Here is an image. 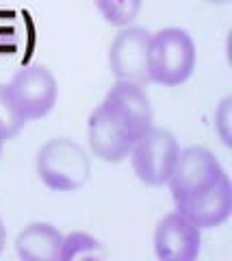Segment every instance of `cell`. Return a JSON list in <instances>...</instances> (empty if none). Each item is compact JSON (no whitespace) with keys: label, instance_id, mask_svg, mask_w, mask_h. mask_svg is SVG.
<instances>
[{"label":"cell","instance_id":"6da1fadb","mask_svg":"<svg viewBox=\"0 0 232 261\" xmlns=\"http://www.w3.org/2000/svg\"><path fill=\"white\" fill-rule=\"evenodd\" d=\"M37 174L54 192H74L87 183L91 172L89 157L81 144L68 137H54L37 152Z\"/></svg>","mask_w":232,"mask_h":261},{"label":"cell","instance_id":"30bf717a","mask_svg":"<svg viewBox=\"0 0 232 261\" xmlns=\"http://www.w3.org/2000/svg\"><path fill=\"white\" fill-rule=\"evenodd\" d=\"M105 105H109L115 113H119L128 124H130L137 135L148 130L154 122L150 98L146 94V87L139 83H128V81H117L105 96Z\"/></svg>","mask_w":232,"mask_h":261},{"label":"cell","instance_id":"7a4b0ae2","mask_svg":"<svg viewBox=\"0 0 232 261\" xmlns=\"http://www.w3.org/2000/svg\"><path fill=\"white\" fill-rule=\"evenodd\" d=\"M195 44L182 29H163L150 37V81L180 85L193 74Z\"/></svg>","mask_w":232,"mask_h":261},{"label":"cell","instance_id":"52a82bcc","mask_svg":"<svg viewBox=\"0 0 232 261\" xmlns=\"http://www.w3.org/2000/svg\"><path fill=\"white\" fill-rule=\"evenodd\" d=\"M150 37L139 27H122L109 48V65L117 81L148 85L150 81Z\"/></svg>","mask_w":232,"mask_h":261},{"label":"cell","instance_id":"3957f363","mask_svg":"<svg viewBox=\"0 0 232 261\" xmlns=\"http://www.w3.org/2000/svg\"><path fill=\"white\" fill-rule=\"evenodd\" d=\"M178 150V140L170 130L152 124L135 140V146L128 157H130L132 170L141 183L158 187L165 185L167 178H170Z\"/></svg>","mask_w":232,"mask_h":261},{"label":"cell","instance_id":"7c38bea8","mask_svg":"<svg viewBox=\"0 0 232 261\" xmlns=\"http://www.w3.org/2000/svg\"><path fill=\"white\" fill-rule=\"evenodd\" d=\"M105 248L102 244L87 233H70L63 235V248H61V261L70 259H102Z\"/></svg>","mask_w":232,"mask_h":261},{"label":"cell","instance_id":"9a60e30c","mask_svg":"<svg viewBox=\"0 0 232 261\" xmlns=\"http://www.w3.org/2000/svg\"><path fill=\"white\" fill-rule=\"evenodd\" d=\"M215 130L219 133L221 142L230 146L232 144V98H223L215 111Z\"/></svg>","mask_w":232,"mask_h":261},{"label":"cell","instance_id":"5bb4252c","mask_svg":"<svg viewBox=\"0 0 232 261\" xmlns=\"http://www.w3.org/2000/svg\"><path fill=\"white\" fill-rule=\"evenodd\" d=\"M24 124H26V120L15 107L9 89H7V85H0V137L11 140L13 135L20 133Z\"/></svg>","mask_w":232,"mask_h":261},{"label":"cell","instance_id":"ac0fdd59","mask_svg":"<svg viewBox=\"0 0 232 261\" xmlns=\"http://www.w3.org/2000/svg\"><path fill=\"white\" fill-rule=\"evenodd\" d=\"M3 146H5V140H3V137H0V152H3Z\"/></svg>","mask_w":232,"mask_h":261},{"label":"cell","instance_id":"5b68a950","mask_svg":"<svg viewBox=\"0 0 232 261\" xmlns=\"http://www.w3.org/2000/svg\"><path fill=\"white\" fill-rule=\"evenodd\" d=\"M226 174L217 157L204 146H189L178 150V157L172 168V174L167 178L174 202H182L189 196L206 190L209 185Z\"/></svg>","mask_w":232,"mask_h":261},{"label":"cell","instance_id":"8fae6325","mask_svg":"<svg viewBox=\"0 0 232 261\" xmlns=\"http://www.w3.org/2000/svg\"><path fill=\"white\" fill-rule=\"evenodd\" d=\"M61 248L63 233L48 222L24 226L15 240V250L26 261H61Z\"/></svg>","mask_w":232,"mask_h":261},{"label":"cell","instance_id":"ba28073f","mask_svg":"<svg viewBox=\"0 0 232 261\" xmlns=\"http://www.w3.org/2000/svg\"><path fill=\"white\" fill-rule=\"evenodd\" d=\"M202 248V228L180 211L167 214L154 231V252L163 261H193Z\"/></svg>","mask_w":232,"mask_h":261},{"label":"cell","instance_id":"9c48e42d","mask_svg":"<svg viewBox=\"0 0 232 261\" xmlns=\"http://www.w3.org/2000/svg\"><path fill=\"white\" fill-rule=\"evenodd\" d=\"M176 211L187 216L197 228H213L223 224L232 214V185L228 174L215 181L206 190L176 202Z\"/></svg>","mask_w":232,"mask_h":261},{"label":"cell","instance_id":"4fadbf2b","mask_svg":"<svg viewBox=\"0 0 232 261\" xmlns=\"http://www.w3.org/2000/svg\"><path fill=\"white\" fill-rule=\"evenodd\" d=\"M105 20L115 27H130L141 9V0H95Z\"/></svg>","mask_w":232,"mask_h":261},{"label":"cell","instance_id":"2e32d148","mask_svg":"<svg viewBox=\"0 0 232 261\" xmlns=\"http://www.w3.org/2000/svg\"><path fill=\"white\" fill-rule=\"evenodd\" d=\"M5 242H7V228L3 224V218H0V252L5 248Z\"/></svg>","mask_w":232,"mask_h":261},{"label":"cell","instance_id":"e0dca14e","mask_svg":"<svg viewBox=\"0 0 232 261\" xmlns=\"http://www.w3.org/2000/svg\"><path fill=\"white\" fill-rule=\"evenodd\" d=\"M206 3H213V5H228L230 0H206Z\"/></svg>","mask_w":232,"mask_h":261},{"label":"cell","instance_id":"277c9868","mask_svg":"<svg viewBox=\"0 0 232 261\" xmlns=\"http://www.w3.org/2000/svg\"><path fill=\"white\" fill-rule=\"evenodd\" d=\"M137 137V130L109 105L102 102L91 111L87 122V140H89L91 152L98 159L107 163H119L128 159Z\"/></svg>","mask_w":232,"mask_h":261},{"label":"cell","instance_id":"8992f818","mask_svg":"<svg viewBox=\"0 0 232 261\" xmlns=\"http://www.w3.org/2000/svg\"><path fill=\"white\" fill-rule=\"evenodd\" d=\"M15 107L24 120H39L52 111L57 102V79L42 63H30L18 70L7 85Z\"/></svg>","mask_w":232,"mask_h":261}]
</instances>
